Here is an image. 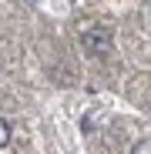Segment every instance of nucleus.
<instances>
[{
    "mask_svg": "<svg viewBox=\"0 0 151 154\" xmlns=\"http://www.w3.org/2000/svg\"><path fill=\"white\" fill-rule=\"evenodd\" d=\"M81 44H84L87 54H97V57H108V54H111V34H108L104 27H91V30H84Z\"/></svg>",
    "mask_w": 151,
    "mask_h": 154,
    "instance_id": "obj_1",
    "label": "nucleus"
},
{
    "mask_svg": "<svg viewBox=\"0 0 151 154\" xmlns=\"http://www.w3.org/2000/svg\"><path fill=\"white\" fill-rule=\"evenodd\" d=\"M131 154H151V141H138L131 147Z\"/></svg>",
    "mask_w": 151,
    "mask_h": 154,
    "instance_id": "obj_2",
    "label": "nucleus"
},
{
    "mask_svg": "<svg viewBox=\"0 0 151 154\" xmlns=\"http://www.w3.org/2000/svg\"><path fill=\"white\" fill-rule=\"evenodd\" d=\"M0 141H4V147H7V141H10V124H7V117H4V124H0Z\"/></svg>",
    "mask_w": 151,
    "mask_h": 154,
    "instance_id": "obj_3",
    "label": "nucleus"
}]
</instances>
